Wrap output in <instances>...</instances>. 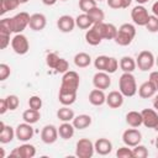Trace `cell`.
Listing matches in <instances>:
<instances>
[{
    "label": "cell",
    "instance_id": "35",
    "mask_svg": "<svg viewBox=\"0 0 158 158\" xmlns=\"http://www.w3.org/2000/svg\"><path fill=\"white\" fill-rule=\"evenodd\" d=\"M132 152H133V158H147L148 157V149L143 146V144H137L132 148Z\"/></svg>",
    "mask_w": 158,
    "mask_h": 158
},
{
    "label": "cell",
    "instance_id": "20",
    "mask_svg": "<svg viewBox=\"0 0 158 158\" xmlns=\"http://www.w3.org/2000/svg\"><path fill=\"white\" fill-rule=\"evenodd\" d=\"M95 152L100 156H107L112 152V143L107 138H98L94 143Z\"/></svg>",
    "mask_w": 158,
    "mask_h": 158
},
{
    "label": "cell",
    "instance_id": "5",
    "mask_svg": "<svg viewBox=\"0 0 158 158\" xmlns=\"http://www.w3.org/2000/svg\"><path fill=\"white\" fill-rule=\"evenodd\" d=\"M95 147L89 138H80L75 146V156L79 158H91L94 156Z\"/></svg>",
    "mask_w": 158,
    "mask_h": 158
},
{
    "label": "cell",
    "instance_id": "37",
    "mask_svg": "<svg viewBox=\"0 0 158 158\" xmlns=\"http://www.w3.org/2000/svg\"><path fill=\"white\" fill-rule=\"evenodd\" d=\"M107 60H109V57L107 56H98L95 58V60H94V67L98 70H100V72H105Z\"/></svg>",
    "mask_w": 158,
    "mask_h": 158
},
{
    "label": "cell",
    "instance_id": "22",
    "mask_svg": "<svg viewBox=\"0 0 158 158\" xmlns=\"http://www.w3.org/2000/svg\"><path fill=\"white\" fill-rule=\"evenodd\" d=\"M85 41L90 46H98V44L101 43L102 37H101V35H100V32H99V30L96 28L95 25H93L89 30H86V32H85Z\"/></svg>",
    "mask_w": 158,
    "mask_h": 158
},
{
    "label": "cell",
    "instance_id": "56",
    "mask_svg": "<svg viewBox=\"0 0 158 158\" xmlns=\"http://www.w3.org/2000/svg\"><path fill=\"white\" fill-rule=\"evenodd\" d=\"M156 64H157V67H158V57L156 58Z\"/></svg>",
    "mask_w": 158,
    "mask_h": 158
},
{
    "label": "cell",
    "instance_id": "1",
    "mask_svg": "<svg viewBox=\"0 0 158 158\" xmlns=\"http://www.w3.org/2000/svg\"><path fill=\"white\" fill-rule=\"evenodd\" d=\"M79 84H80L79 74L74 70H68L62 77L59 93H62V94H77Z\"/></svg>",
    "mask_w": 158,
    "mask_h": 158
},
{
    "label": "cell",
    "instance_id": "50",
    "mask_svg": "<svg viewBox=\"0 0 158 158\" xmlns=\"http://www.w3.org/2000/svg\"><path fill=\"white\" fill-rule=\"evenodd\" d=\"M57 1H58V0H42V2H43L44 5H47V6H52V5H54Z\"/></svg>",
    "mask_w": 158,
    "mask_h": 158
},
{
    "label": "cell",
    "instance_id": "3",
    "mask_svg": "<svg viewBox=\"0 0 158 158\" xmlns=\"http://www.w3.org/2000/svg\"><path fill=\"white\" fill-rule=\"evenodd\" d=\"M135 37H136V27L132 23H122L117 28V35L115 37V42L118 46L126 47L132 43Z\"/></svg>",
    "mask_w": 158,
    "mask_h": 158
},
{
    "label": "cell",
    "instance_id": "44",
    "mask_svg": "<svg viewBox=\"0 0 158 158\" xmlns=\"http://www.w3.org/2000/svg\"><path fill=\"white\" fill-rule=\"evenodd\" d=\"M28 107L35 109V110H40L42 107V99L37 95H33L28 99Z\"/></svg>",
    "mask_w": 158,
    "mask_h": 158
},
{
    "label": "cell",
    "instance_id": "24",
    "mask_svg": "<svg viewBox=\"0 0 158 158\" xmlns=\"http://www.w3.org/2000/svg\"><path fill=\"white\" fill-rule=\"evenodd\" d=\"M91 116L90 115H86V114H81V115H78L73 118L72 123L74 125L75 130H85L86 127H89L91 125Z\"/></svg>",
    "mask_w": 158,
    "mask_h": 158
},
{
    "label": "cell",
    "instance_id": "45",
    "mask_svg": "<svg viewBox=\"0 0 158 158\" xmlns=\"http://www.w3.org/2000/svg\"><path fill=\"white\" fill-rule=\"evenodd\" d=\"M10 74H11L10 67H9L7 64H5V63H1V64H0V80H1V81L6 80V79L10 77Z\"/></svg>",
    "mask_w": 158,
    "mask_h": 158
},
{
    "label": "cell",
    "instance_id": "26",
    "mask_svg": "<svg viewBox=\"0 0 158 158\" xmlns=\"http://www.w3.org/2000/svg\"><path fill=\"white\" fill-rule=\"evenodd\" d=\"M136 67H137L136 60L130 56H123L120 59V68L122 69L123 73H132L136 69Z\"/></svg>",
    "mask_w": 158,
    "mask_h": 158
},
{
    "label": "cell",
    "instance_id": "11",
    "mask_svg": "<svg viewBox=\"0 0 158 158\" xmlns=\"http://www.w3.org/2000/svg\"><path fill=\"white\" fill-rule=\"evenodd\" d=\"M122 141H123V143L126 146L135 147V146H137V144L141 143V141H142V133L138 130H136V127L127 128L122 133Z\"/></svg>",
    "mask_w": 158,
    "mask_h": 158
},
{
    "label": "cell",
    "instance_id": "13",
    "mask_svg": "<svg viewBox=\"0 0 158 158\" xmlns=\"http://www.w3.org/2000/svg\"><path fill=\"white\" fill-rule=\"evenodd\" d=\"M95 26L99 30L102 40H115V37L117 35V27L114 23L99 22V23H95Z\"/></svg>",
    "mask_w": 158,
    "mask_h": 158
},
{
    "label": "cell",
    "instance_id": "58",
    "mask_svg": "<svg viewBox=\"0 0 158 158\" xmlns=\"http://www.w3.org/2000/svg\"><path fill=\"white\" fill-rule=\"evenodd\" d=\"M96 1H104V0H96Z\"/></svg>",
    "mask_w": 158,
    "mask_h": 158
},
{
    "label": "cell",
    "instance_id": "27",
    "mask_svg": "<svg viewBox=\"0 0 158 158\" xmlns=\"http://www.w3.org/2000/svg\"><path fill=\"white\" fill-rule=\"evenodd\" d=\"M74 64L78 68H86L91 64V57L90 54L85 52H79L74 56Z\"/></svg>",
    "mask_w": 158,
    "mask_h": 158
},
{
    "label": "cell",
    "instance_id": "57",
    "mask_svg": "<svg viewBox=\"0 0 158 158\" xmlns=\"http://www.w3.org/2000/svg\"><path fill=\"white\" fill-rule=\"evenodd\" d=\"M59 1H67V0H59Z\"/></svg>",
    "mask_w": 158,
    "mask_h": 158
},
{
    "label": "cell",
    "instance_id": "51",
    "mask_svg": "<svg viewBox=\"0 0 158 158\" xmlns=\"http://www.w3.org/2000/svg\"><path fill=\"white\" fill-rule=\"evenodd\" d=\"M153 106H154V109L158 111V95H156V96H154V100H153Z\"/></svg>",
    "mask_w": 158,
    "mask_h": 158
},
{
    "label": "cell",
    "instance_id": "7",
    "mask_svg": "<svg viewBox=\"0 0 158 158\" xmlns=\"http://www.w3.org/2000/svg\"><path fill=\"white\" fill-rule=\"evenodd\" d=\"M30 15L25 11L16 14L14 17H11V27L14 33H22V31L28 26L30 23Z\"/></svg>",
    "mask_w": 158,
    "mask_h": 158
},
{
    "label": "cell",
    "instance_id": "23",
    "mask_svg": "<svg viewBox=\"0 0 158 158\" xmlns=\"http://www.w3.org/2000/svg\"><path fill=\"white\" fill-rule=\"evenodd\" d=\"M89 102L94 106H101L106 102V95L101 89H93L89 93Z\"/></svg>",
    "mask_w": 158,
    "mask_h": 158
},
{
    "label": "cell",
    "instance_id": "41",
    "mask_svg": "<svg viewBox=\"0 0 158 158\" xmlns=\"http://www.w3.org/2000/svg\"><path fill=\"white\" fill-rule=\"evenodd\" d=\"M118 62L115 57H109V60H107V64H106V68H105V72L109 73V74H112L117 70L118 68Z\"/></svg>",
    "mask_w": 158,
    "mask_h": 158
},
{
    "label": "cell",
    "instance_id": "55",
    "mask_svg": "<svg viewBox=\"0 0 158 158\" xmlns=\"http://www.w3.org/2000/svg\"><path fill=\"white\" fill-rule=\"evenodd\" d=\"M154 130H156V131H157V132H158V123H157V126H156V127H154Z\"/></svg>",
    "mask_w": 158,
    "mask_h": 158
},
{
    "label": "cell",
    "instance_id": "47",
    "mask_svg": "<svg viewBox=\"0 0 158 158\" xmlns=\"http://www.w3.org/2000/svg\"><path fill=\"white\" fill-rule=\"evenodd\" d=\"M149 80L154 84L157 91H158V70H154V72H151L149 74Z\"/></svg>",
    "mask_w": 158,
    "mask_h": 158
},
{
    "label": "cell",
    "instance_id": "42",
    "mask_svg": "<svg viewBox=\"0 0 158 158\" xmlns=\"http://www.w3.org/2000/svg\"><path fill=\"white\" fill-rule=\"evenodd\" d=\"M116 157H118V158H133V152L131 148H128V146H123V147H120L117 149Z\"/></svg>",
    "mask_w": 158,
    "mask_h": 158
},
{
    "label": "cell",
    "instance_id": "19",
    "mask_svg": "<svg viewBox=\"0 0 158 158\" xmlns=\"http://www.w3.org/2000/svg\"><path fill=\"white\" fill-rule=\"evenodd\" d=\"M15 137H16L15 130H14L11 126L5 125V123L1 121V122H0V143H1V144L10 143Z\"/></svg>",
    "mask_w": 158,
    "mask_h": 158
},
{
    "label": "cell",
    "instance_id": "43",
    "mask_svg": "<svg viewBox=\"0 0 158 158\" xmlns=\"http://www.w3.org/2000/svg\"><path fill=\"white\" fill-rule=\"evenodd\" d=\"M5 99H6V102H7V106H9L10 111H14V110H16L19 107L20 100H19V98L16 95H7Z\"/></svg>",
    "mask_w": 158,
    "mask_h": 158
},
{
    "label": "cell",
    "instance_id": "54",
    "mask_svg": "<svg viewBox=\"0 0 158 158\" xmlns=\"http://www.w3.org/2000/svg\"><path fill=\"white\" fill-rule=\"evenodd\" d=\"M19 1H20V4H26L28 0H19Z\"/></svg>",
    "mask_w": 158,
    "mask_h": 158
},
{
    "label": "cell",
    "instance_id": "29",
    "mask_svg": "<svg viewBox=\"0 0 158 158\" xmlns=\"http://www.w3.org/2000/svg\"><path fill=\"white\" fill-rule=\"evenodd\" d=\"M57 117L62 121V122H70L73 121V118L75 117L74 111L69 107V106H62L60 109H58L57 111Z\"/></svg>",
    "mask_w": 158,
    "mask_h": 158
},
{
    "label": "cell",
    "instance_id": "49",
    "mask_svg": "<svg viewBox=\"0 0 158 158\" xmlns=\"http://www.w3.org/2000/svg\"><path fill=\"white\" fill-rule=\"evenodd\" d=\"M152 12H153L154 16L158 17V1H156V2L152 5Z\"/></svg>",
    "mask_w": 158,
    "mask_h": 158
},
{
    "label": "cell",
    "instance_id": "32",
    "mask_svg": "<svg viewBox=\"0 0 158 158\" xmlns=\"http://www.w3.org/2000/svg\"><path fill=\"white\" fill-rule=\"evenodd\" d=\"M19 5H20L19 0H0V15H4L7 11H12L17 9Z\"/></svg>",
    "mask_w": 158,
    "mask_h": 158
},
{
    "label": "cell",
    "instance_id": "4",
    "mask_svg": "<svg viewBox=\"0 0 158 158\" xmlns=\"http://www.w3.org/2000/svg\"><path fill=\"white\" fill-rule=\"evenodd\" d=\"M136 64H137L139 70L148 72V70H151L154 67L156 58H154V56H153V53L151 51L144 49V51H141L138 53V56L136 58Z\"/></svg>",
    "mask_w": 158,
    "mask_h": 158
},
{
    "label": "cell",
    "instance_id": "12",
    "mask_svg": "<svg viewBox=\"0 0 158 158\" xmlns=\"http://www.w3.org/2000/svg\"><path fill=\"white\" fill-rule=\"evenodd\" d=\"M58 128L54 125H46L41 131V139L46 144H52L58 139Z\"/></svg>",
    "mask_w": 158,
    "mask_h": 158
},
{
    "label": "cell",
    "instance_id": "53",
    "mask_svg": "<svg viewBox=\"0 0 158 158\" xmlns=\"http://www.w3.org/2000/svg\"><path fill=\"white\" fill-rule=\"evenodd\" d=\"M154 143H156V148L158 149V136L156 137V142H154Z\"/></svg>",
    "mask_w": 158,
    "mask_h": 158
},
{
    "label": "cell",
    "instance_id": "2",
    "mask_svg": "<svg viewBox=\"0 0 158 158\" xmlns=\"http://www.w3.org/2000/svg\"><path fill=\"white\" fill-rule=\"evenodd\" d=\"M118 89L126 98H132L137 93V83L136 78L132 73H122L118 79Z\"/></svg>",
    "mask_w": 158,
    "mask_h": 158
},
{
    "label": "cell",
    "instance_id": "28",
    "mask_svg": "<svg viewBox=\"0 0 158 158\" xmlns=\"http://www.w3.org/2000/svg\"><path fill=\"white\" fill-rule=\"evenodd\" d=\"M126 122L131 127H139L142 122V114L138 111H128L126 114Z\"/></svg>",
    "mask_w": 158,
    "mask_h": 158
},
{
    "label": "cell",
    "instance_id": "33",
    "mask_svg": "<svg viewBox=\"0 0 158 158\" xmlns=\"http://www.w3.org/2000/svg\"><path fill=\"white\" fill-rule=\"evenodd\" d=\"M86 14L89 15V17H90L91 21L94 22V25H95V23H99V22H104L105 14H104V11H102L100 7L95 6L94 9H91L90 11H88Z\"/></svg>",
    "mask_w": 158,
    "mask_h": 158
},
{
    "label": "cell",
    "instance_id": "15",
    "mask_svg": "<svg viewBox=\"0 0 158 158\" xmlns=\"http://www.w3.org/2000/svg\"><path fill=\"white\" fill-rule=\"evenodd\" d=\"M75 19L72 17L70 15H62L60 17H58L57 20V27L60 32L63 33H69L74 30L75 27Z\"/></svg>",
    "mask_w": 158,
    "mask_h": 158
},
{
    "label": "cell",
    "instance_id": "31",
    "mask_svg": "<svg viewBox=\"0 0 158 158\" xmlns=\"http://www.w3.org/2000/svg\"><path fill=\"white\" fill-rule=\"evenodd\" d=\"M75 25L81 30H89L94 25V22L91 21V19L89 17L88 14L83 12V14H80L75 17Z\"/></svg>",
    "mask_w": 158,
    "mask_h": 158
},
{
    "label": "cell",
    "instance_id": "25",
    "mask_svg": "<svg viewBox=\"0 0 158 158\" xmlns=\"http://www.w3.org/2000/svg\"><path fill=\"white\" fill-rule=\"evenodd\" d=\"M74 132H75V127L73 123L70 122H63L59 127H58V135L60 138L63 139H70L73 136H74Z\"/></svg>",
    "mask_w": 158,
    "mask_h": 158
},
{
    "label": "cell",
    "instance_id": "34",
    "mask_svg": "<svg viewBox=\"0 0 158 158\" xmlns=\"http://www.w3.org/2000/svg\"><path fill=\"white\" fill-rule=\"evenodd\" d=\"M106 1H107V6L115 10L127 9L132 2V0H106Z\"/></svg>",
    "mask_w": 158,
    "mask_h": 158
},
{
    "label": "cell",
    "instance_id": "6",
    "mask_svg": "<svg viewBox=\"0 0 158 158\" xmlns=\"http://www.w3.org/2000/svg\"><path fill=\"white\" fill-rule=\"evenodd\" d=\"M11 47L14 49V52L16 54H20V56H23L28 52L30 49V43H28V40L25 35L22 33H16L12 40H11Z\"/></svg>",
    "mask_w": 158,
    "mask_h": 158
},
{
    "label": "cell",
    "instance_id": "46",
    "mask_svg": "<svg viewBox=\"0 0 158 158\" xmlns=\"http://www.w3.org/2000/svg\"><path fill=\"white\" fill-rule=\"evenodd\" d=\"M54 70L57 73H62V74H64L65 72H68L69 70V63L67 62V59L60 58V60H59V63H58V65L56 67Z\"/></svg>",
    "mask_w": 158,
    "mask_h": 158
},
{
    "label": "cell",
    "instance_id": "36",
    "mask_svg": "<svg viewBox=\"0 0 158 158\" xmlns=\"http://www.w3.org/2000/svg\"><path fill=\"white\" fill-rule=\"evenodd\" d=\"M11 33L12 32H10L7 30L0 28V48L1 49H5L10 44V35Z\"/></svg>",
    "mask_w": 158,
    "mask_h": 158
},
{
    "label": "cell",
    "instance_id": "14",
    "mask_svg": "<svg viewBox=\"0 0 158 158\" xmlns=\"http://www.w3.org/2000/svg\"><path fill=\"white\" fill-rule=\"evenodd\" d=\"M93 85H94V88L101 89V90L109 89L111 85V78H110L109 73L100 72V70L98 73H95L93 77Z\"/></svg>",
    "mask_w": 158,
    "mask_h": 158
},
{
    "label": "cell",
    "instance_id": "52",
    "mask_svg": "<svg viewBox=\"0 0 158 158\" xmlns=\"http://www.w3.org/2000/svg\"><path fill=\"white\" fill-rule=\"evenodd\" d=\"M136 1H137V4H139V5H143V4L148 2L149 0H136Z\"/></svg>",
    "mask_w": 158,
    "mask_h": 158
},
{
    "label": "cell",
    "instance_id": "17",
    "mask_svg": "<svg viewBox=\"0 0 158 158\" xmlns=\"http://www.w3.org/2000/svg\"><path fill=\"white\" fill-rule=\"evenodd\" d=\"M46 25H47V19L43 14L36 12V14L31 15L28 26L32 31H42V30H44Z\"/></svg>",
    "mask_w": 158,
    "mask_h": 158
},
{
    "label": "cell",
    "instance_id": "30",
    "mask_svg": "<svg viewBox=\"0 0 158 158\" xmlns=\"http://www.w3.org/2000/svg\"><path fill=\"white\" fill-rule=\"evenodd\" d=\"M41 118V114H40V110H35V109H27L22 112V120L27 123H36L38 120Z\"/></svg>",
    "mask_w": 158,
    "mask_h": 158
},
{
    "label": "cell",
    "instance_id": "18",
    "mask_svg": "<svg viewBox=\"0 0 158 158\" xmlns=\"http://www.w3.org/2000/svg\"><path fill=\"white\" fill-rule=\"evenodd\" d=\"M123 98L125 96L120 90H112L109 93V95H106V104L111 109H118L123 104Z\"/></svg>",
    "mask_w": 158,
    "mask_h": 158
},
{
    "label": "cell",
    "instance_id": "38",
    "mask_svg": "<svg viewBox=\"0 0 158 158\" xmlns=\"http://www.w3.org/2000/svg\"><path fill=\"white\" fill-rule=\"evenodd\" d=\"M144 27L151 33L158 32V17L154 16V15H149V20H148V22H147V25Z\"/></svg>",
    "mask_w": 158,
    "mask_h": 158
},
{
    "label": "cell",
    "instance_id": "8",
    "mask_svg": "<svg viewBox=\"0 0 158 158\" xmlns=\"http://www.w3.org/2000/svg\"><path fill=\"white\" fill-rule=\"evenodd\" d=\"M131 19L135 25L138 26H146L148 20H149V14L148 10L143 5H137L131 10Z\"/></svg>",
    "mask_w": 158,
    "mask_h": 158
},
{
    "label": "cell",
    "instance_id": "16",
    "mask_svg": "<svg viewBox=\"0 0 158 158\" xmlns=\"http://www.w3.org/2000/svg\"><path fill=\"white\" fill-rule=\"evenodd\" d=\"M142 114V125H144L147 128H154L158 123V114L153 109H143L141 111Z\"/></svg>",
    "mask_w": 158,
    "mask_h": 158
},
{
    "label": "cell",
    "instance_id": "9",
    "mask_svg": "<svg viewBox=\"0 0 158 158\" xmlns=\"http://www.w3.org/2000/svg\"><path fill=\"white\" fill-rule=\"evenodd\" d=\"M15 135H16V138L21 142H27L30 141L33 135H35V131H33V127L31 123H27V122H22V123H19L15 128Z\"/></svg>",
    "mask_w": 158,
    "mask_h": 158
},
{
    "label": "cell",
    "instance_id": "21",
    "mask_svg": "<svg viewBox=\"0 0 158 158\" xmlns=\"http://www.w3.org/2000/svg\"><path fill=\"white\" fill-rule=\"evenodd\" d=\"M157 93V89L154 86V84L148 79L147 81L142 83L138 88V95L139 98L142 99H149V98H153Z\"/></svg>",
    "mask_w": 158,
    "mask_h": 158
},
{
    "label": "cell",
    "instance_id": "10",
    "mask_svg": "<svg viewBox=\"0 0 158 158\" xmlns=\"http://www.w3.org/2000/svg\"><path fill=\"white\" fill-rule=\"evenodd\" d=\"M35 156H36V147L26 142L20 147L14 148L10 152V157H16V158H33Z\"/></svg>",
    "mask_w": 158,
    "mask_h": 158
},
{
    "label": "cell",
    "instance_id": "40",
    "mask_svg": "<svg viewBox=\"0 0 158 158\" xmlns=\"http://www.w3.org/2000/svg\"><path fill=\"white\" fill-rule=\"evenodd\" d=\"M96 0H79V9L83 11V12H88L90 11L91 9H94L96 5Z\"/></svg>",
    "mask_w": 158,
    "mask_h": 158
},
{
    "label": "cell",
    "instance_id": "39",
    "mask_svg": "<svg viewBox=\"0 0 158 158\" xmlns=\"http://www.w3.org/2000/svg\"><path fill=\"white\" fill-rule=\"evenodd\" d=\"M59 60H60V57H59L57 53H48V54L46 56V63H47V65H48L49 68H52V69H56V67L58 65Z\"/></svg>",
    "mask_w": 158,
    "mask_h": 158
},
{
    "label": "cell",
    "instance_id": "48",
    "mask_svg": "<svg viewBox=\"0 0 158 158\" xmlns=\"http://www.w3.org/2000/svg\"><path fill=\"white\" fill-rule=\"evenodd\" d=\"M9 110V106H7V102H6V99H1L0 100V115H4L6 111Z\"/></svg>",
    "mask_w": 158,
    "mask_h": 158
}]
</instances>
